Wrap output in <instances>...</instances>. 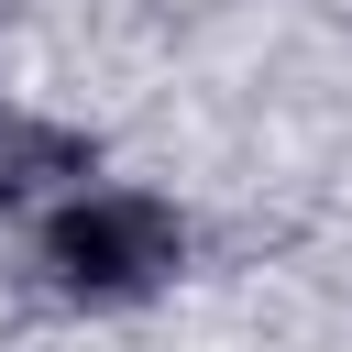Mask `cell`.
<instances>
[{"mask_svg": "<svg viewBox=\"0 0 352 352\" xmlns=\"http://www.w3.org/2000/svg\"><path fill=\"white\" fill-rule=\"evenodd\" d=\"M33 165H55V176H88V143H66V132H22V121H0V198H11V187H33Z\"/></svg>", "mask_w": 352, "mask_h": 352, "instance_id": "7a4b0ae2", "label": "cell"}, {"mask_svg": "<svg viewBox=\"0 0 352 352\" xmlns=\"http://www.w3.org/2000/svg\"><path fill=\"white\" fill-rule=\"evenodd\" d=\"M176 253H187V231H176V209L165 198H132V187H88L77 209H55V231H44V264H55V286L66 297H143V286H165L176 275Z\"/></svg>", "mask_w": 352, "mask_h": 352, "instance_id": "6da1fadb", "label": "cell"}]
</instances>
